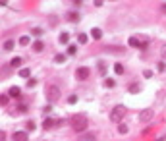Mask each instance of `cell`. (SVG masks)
Here are the masks:
<instances>
[{"mask_svg": "<svg viewBox=\"0 0 166 141\" xmlns=\"http://www.w3.org/2000/svg\"><path fill=\"white\" fill-rule=\"evenodd\" d=\"M153 116H154L153 110H143V112L139 114V120L141 122H149V120H153Z\"/></svg>", "mask_w": 166, "mask_h": 141, "instance_id": "52a82bcc", "label": "cell"}, {"mask_svg": "<svg viewBox=\"0 0 166 141\" xmlns=\"http://www.w3.org/2000/svg\"><path fill=\"white\" fill-rule=\"evenodd\" d=\"M126 112H128L126 106H124V104H118V106H114L112 112H110V120H112V122H120L122 118L126 116Z\"/></svg>", "mask_w": 166, "mask_h": 141, "instance_id": "7a4b0ae2", "label": "cell"}, {"mask_svg": "<svg viewBox=\"0 0 166 141\" xmlns=\"http://www.w3.org/2000/svg\"><path fill=\"white\" fill-rule=\"evenodd\" d=\"M54 62H56V64H64L66 56H64V54H56V56H54Z\"/></svg>", "mask_w": 166, "mask_h": 141, "instance_id": "ac0fdd59", "label": "cell"}, {"mask_svg": "<svg viewBox=\"0 0 166 141\" xmlns=\"http://www.w3.org/2000/svg\"><path fill=\"white\" fill-rule=\"evenodd\" d=\"M76 52H77V46H76V45H70V46H68V54H70V56H73Z\"/></svg>", "mask_w": 166, "mask_h": 141, "instance_id": "44dd1931", "label": "cell"}, {"mask_svg": "<svg viewBox=\"0 0 166 141\" xmlns=\"http://www.w3.org/2000/svg\"><path fill=\"white\" fill-rule=\"evenodd\" d=\"M19 45H23V46H25V45H29V37H27V35H23V37L19 39Z\"/></svg>", "mask_w": 166, "mask_h": 141, "instance_id": "484cf974", "label": "cell"}, {"mask_svg": "<svg viewBox=\"0 0 166 141\" xmlns=\"http://www.w3.org/2000/svg\"><path fill=\"white\" fill-rule=\"evenodd\" d=\"M91 35H93V39H95V41H99V39L102 37V31L99 29V27H93V31H91Z\"/></svg>", "mask_w": 166, "mask_h": 141, "instance_id": "8fae6325", "label": "cell"}, {"mask_svg": "<svg viewBox=\"0 0 166 141\" xmlns=\"http://www.w3.org/2000/svg\"><path fill=\"white\" fill-rule=\"evenodd\" d=\"M19 77H29V70H27V68L19 70Z\"/></svg>", "mask_w": 166, "mask_h": 141, "instance_id": "83f0119b", "label": "cell"}, {"mask_svg": "<svg viewBox=\"0 0 166 141\" xmlns=\"http://www.w3.org/2000/svg\"><path fill=\"white\" fill-rule=\"evenodd\" d=\"M99 70H101V74H104V72H106V68H104V64H102V62H99Z\"/></svg>", "mask_w": 166, "mask_h": 141, "instance_id": "836d02e7", "label": "cell"}, {"mask_svg": "<svg viewBox=\"0 0 166 141\" xmlns=\"http://www.w3.org/2000/svg\"><path fill=\"white\" fill-rule=\"evenodd\" d=\"M8 95H10V97H16V99H18V97L21 95V89L14 85V87H10V91H8Z\"/></svg>", "mask_w": 166, "mask_h": 141, "instance_id": "30bf717a", "label": "cell"}, {"mask_svg": "<svg viewBox=\"0 0 166 141\" xmlns=\"http://www.w3.org/2000/svg\"><path fill=\"white\" fill-rule=\"evenodd\" d=\"M14 48V41H6L4 43V50H12Z\"/></svg>", "mask_w": 166, "mask_h": 141, "instance_id": "cb8c5ba5", "label": "cell"}, {"mask_svg": "<svg viewBox=\"0 0 166 141\" xmlns=\"http://www.w3.org/2000/svg\"><path fill=\"white\" fill-rule=\"evenodd\" d=\"M162 10H164V12H166V4H162Z\"/></svg>", "mask_w": 166, "mask_h": 141, "instance_id": "d590c367", "label": "cell"}, {"mask_svg": "<svg viewBox=\"0 0 166 141\" xmlns=\"http://www.w3.org/2000/svg\"><path fill=\"white\" fill-rule=\"evenodd\" d=\"M128 126H126V124H120V126H118V134H122V135H124V134H128Z\"/></svg>", "mask_w": 166, "mask_h": 141, "instance_id": "ffe728a7", "label": "cell"}, {"mask_svg": "<svg viewBox=\"0 0 166 141\" xmlns=\"http://www.w3.org/2000/svg\"><path fill=\"white\" fill-rule=\"evenodd\" d=\"M52 126H56V120H52V118H45L43 128H45V129H52Z\"/></svg>", "mask_w": 166, "mask_h": 141, "instance_id": "9c48e42d", "label": "cell"}, {"mask_svg": "<svg viewBox=\"0 0 166 141\" xmlns=\"http://www.w3.org/2000/svg\"><path fill=\"white\" fill-rule=\"evenodd\" d=\"M33 129H35V122L29 120V122H27V131H33Z\"/></svg>", "mask_w": 166, "mask_h": 141, "instance_id": "f546056e", "label": "cell"}, {"mask_svg": "<svg viewBox=\"0 0 166 141\" xmlns=\"http://www.w3.org/2000/svg\"><path fill=\"white\" fill-rule=\"evenodd\" d=\"M43 48H45L43 41H35V43H33V50H35V52H41Z\"/></svg>", "mask_w": 166, "mask_h": 141, "instance_id": "7c38bea8", "label": "cell"}, {"mask_svg": "<svg viewBox=\"0 0 166 141\" xmlns=\"http://www.w3.org/2000/svg\"><path fill=\"white\" fill-rule=\"evenodd\" d=\"M19 64H21V58H19V56H16L12 62H10V66H14V68H16V66H19Z\"/></svg>", "mask_w": 166, "mask_h": 141, "instance_id": "d4e9b609", "label": "cell"}, {"mask_svg": "<svg viewBox=\"0 0 166 141\" xmlns=\"http://www.w3.org/2000/svg\"><path fill=\"white\" fill-rule=\"evenodd\" d=\"M0 104H2V106L8 104V95H0Z\"/></svg>", "mask_w": 166, "mask_h": 141, "instance_id": "4316f807", "label": "cell"}, {"mask_svg": "<svg viewBox=\"0 0 166 141\" xmlns=\"http://www.w3.org/2000/svg\"><path fill=\"white\" fill-rule=\"evenodd\" d=\"M77 141H97V137H95V134H91V131H89V134H81Z\"/></svg>", "mask_w": 166, "mask_h": 141, "instance_id": "ba28073f", "label": "cell"}, {"mask_svg": "<svg viewBox=\"0 0 166 141\" xmlns=\"http://www.w3.org/2000/svg\"><path fill=\"white\" fill-rule=\"evenodd\" d=\"M68 41H70V35H68V33H62V35H60V43H62V45H68Z\"/></svg>", "mask_w": 166, "mask_h": 141, "instance_id": "d6986e66", "label": "cell"}, {"mask_svg": "<svg viewBox=\"0 0 166 141\" xmlns=\"http://www.w3.org/2000/svg\"><path fill=\"white\" fill-rule=\"evenodd\" d=\"M46 97H48L50 101H56L58 97H60V89H58L56 85H48V87H46Z\"/></svg>", "mask_w": 166, "mask_h": 141, "instance_id": "3957f363", "label": "cell"}, {"mask_svg": "<svg viewBox=\"0 0 166 141\" xmlns=\"http://www.w3.org/2000/svg\"><path fill=\"white\" fill-rule=\"evenodd\" d=\"M128 43H129V46H133V48H141V50H145V48H147V43H141L137 37H129Z\"/></svg>", "mask_w": 166, "mask_h": 141, "instance_id": "277c9868", "label": "cell"}, {"mask_svg": "<svg viewBox=\"0 0 166 141\" xmlns=\"http://www.w3.org/2000/svg\"><path fill=\"white\" fill-rule=\"evenodd\" d=\"M27 139H29L27 131H14L12 134V141H27Z\"/></svg>", "mask_w": 166, "mask_h": 141, "instance_id": "8992f818", "label": "cell"}, {"mask_svg": "<svg viewBox=\"0 0 166 141\" xmlns=\"http://www.w3.org/2000/svg\"><path fill=\"white\" fill-rule=\"evenodd\" d=\"M114 85H116V81L112 79V77H106V79H104V87H108V89H112Z\"/></svg>", "mask_w": 166, "mask_h": 141, "instance_id": "4fadbf2b", "label": "cell"}, {"mask_svg": "<svg viewBox=\"0 0 166 141\" xmlns=\"http://www.w3.org/2000/svg\"><path fill=\"white\" fill-rule=\"evenodd\" d=\"M114 72L118 74V76H122V74H124V64H120V62L114 64Z\"/></svg>", "mask_w": 166, "mask_h": 141, "instance_id": "e0dca14e", "label": "cell"}, {"mask_svg": "<svg viewBox=\"0 0 166 141\" xmlns=\"http://www.w3.org/2000/svg\"><path fill=\"white\" fill-rule=\"evenodd\" d=\"M143 76L149 79V77H153V72H151V70H145V72H143Z\"/></svg>", "mask_w": 166, "mask_h": 141, "instance_id": "1f68e13d", "label": "cell"}, {"mask_svg": "<svg viewBox=\"0 0 166 141\" xmlns=\"http://www.w3.org/2000/svg\"><path fill=\"white\" fill-rule=\"evenodd\" d=\"M71 128L76 129V131H79V134H85V129L89 128V120H87V116L85 114H76V116H71Z\"/></svg>", "mask_w": 166, "mask_h": 141, "instance_id": "6da1fadb", "label": "cell"}, {"mask_svg": "<svg viewBox=\"0 0 166 141\" xmlns=\"http://www.w3.org/2000/svg\"><path fill=\"white\" fill-rule=\"evenodd\" d=\"M35 85H37V79H29V81H27V87H29V89H33Z\"/></svg>", "mask_w": 166, "mask_h": 141, "instance_id": "4dcf8cb0", "label": "cell"}, {"mask_svg": "<svg viewBox=\"0 0 166 141\" xmlns=\"http://www.w3.org/2000/svg\"><path fill=\"white\" fill-rule=\"evenodd\" d=\"M77 41H79V45H85L89 39H87V35H85V33H79V35H77Z\"/></svg>", "mask_w": 166, "mask_h": 141, "instance_id": "9a60e30c", "label": "cell"}, {"mask_svg": "<svg viewBox=\"0 0 166 141\" xmlns=\"http://www.w3.org/2000/svg\"><path fill=\"white\" fill-rule=\"evenodd\" d=\"M139 91H141L139 83H131V85H129V93H139Z\"/></svg>", "mask_w": 166, "mask_h": 141, "instance_id": "5bb4252c", "label": "cell"}, {"mask_svg": "<svg viewBox=\"0 0 166 141\" xmlns=\"http://www.w3.org/2000/svg\"><path fill=\"white\" fill-rule=\"evenodd\" d=\"M31 35H35V37H41V35H43V29L35 27V29H31Z\"/></svg>", "mask_w": 166, "mask_h": 141, "instance_id": "603a6c76", "label": "cell"}, {"mask_svg": "<svg viewBox=\"0 0 166 141\" xmlns=\"http://www.w3.org/2000/svg\"><path fill=\"white\" fill-rule=\"evenodd\" d=\"M76 76H77V79H87V77L91 76V70H89V68H85V66H81V68H77Z\"/></svg>", "mask_w": 166, "mask_h": 141, "instance_id": "5b68a950", "label": "cell"}, {"mask_svg": "<svg viewBox=\"0 0 166 141\" xmlns=\"http://www.w3.org/2000/svg\"><path fill=\"white\" fill-rule=\"evenodd\" d=\"M68 103H70V104H76V103H77V97H76V95H70V97H68Z\"/></svg>", "mask_w": 166, "mask_h": 141, "instance_id": "f1b7e54d", "label": "cell"}, {"mask_svg": "<svg viewBox=\"0 0 166 141\" xmlns=\"http://www.w3.org/2000/svg\"><path fill=\"white\" fill-rule=\"evenodd\" d=\"M14 112H18V114H23V112H27V106H25V104H19L18 110H14Z\"/></svg>", "mask_w": 166, "mask_h": 141, "instance_id": "7402d4cb", "label": "cell"}, {"mask_svg": "<svg viewBox=\"0 0 166 141\" xmlns=\"http://www.w3.org/2000/svg\"><path fill=\"white\" fill-rule=\"evenodd\" d=\"M166 70V64L164 62H159V72H164Z\"/></svg>", "mask_w": 166, "mask_h": 141, "instance_id": "d6a6232c", "label": "cell"}, {"mask_svg": "<svg viewBox=\"0 0 166 141\" xmlns=\"http://www.w3.org/2000/svg\"><path fill=\"white\" fill-rule=\"evenodd\" d=\"M50 108H52V106H50V104H46V106H45V108H43V112H45V114H46V112H50Z\"/></svg>", "mask_w": 166, "mask_h": 141, "instance_id": "e575fe53", "label": "cell"}, {"mask_svg": "<svg viewBox=\"0 0 166 141\" xmlns=\"http://www.w3.org/2000/svg\"><path fill=\"white\" fill-rule=\"evenodd\" d=\"M68 19H70V21H79V14L77 12H70L68 14Z\"/></svg>", "mask_w": 166, "mask_h": 141, "instance_id": "2e32d148", "label": "cell"}]
</instances>
